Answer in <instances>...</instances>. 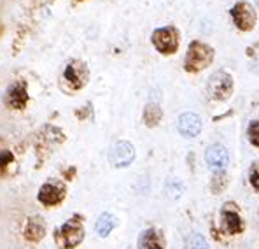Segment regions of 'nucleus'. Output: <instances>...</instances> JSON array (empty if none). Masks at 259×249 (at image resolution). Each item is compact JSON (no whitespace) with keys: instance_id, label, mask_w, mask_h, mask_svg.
<instances>
[{"instance_id":"1","label":"nucleus","mask_w":259,"mask_h":249,"mask_svg":"<svg viewBox=\"0 0 259 249\" xmlns=\"http://www.w3.org/2000/svg\"><path fill=\"white\" fill-rule=\"evenodd\" d=\"M84 218L81 214H74L63 225L55 228L53 240H55L58 249H77L84 240Z\"/></svg>"},{"instance_id":"2","label":"nucleus","mask_w":259,"mask_h":249,"mask_svg":"<svg viewBox=\"0 0 259 249\" xmlns=\"http://www.w3.org/2000/svg\"><path fill=\"white\" fill-rule=\"evenodd\" d=\"M214 49L208 44L201 41H193L188 48V53H186V60H184V68L186 72H191V74H196V72L207 68L208 65L214 62Z\"/></svg>"},{"instance_id":"3","label":"nucleus","mask_w":259,"mask_h":249,"mask_svg":"<svg viewBox=\"0 0 259 249\" xmlns=\"http://www.w3.org/2000/svg\"><path fill=\"white\" fill-rule=\"evenodd\" d=\"M67 198V186L60 179H49L37 191V202L44 207H60Z\"/></svg>"},{"instance_id":"4","label":"nucleus","mask_w":259,"mask_h":249,"mask_svg":"<svg viewBox=\"0 0 259 249\" xmlns=\"http://www.w3.org/2000/svg\"><path fill=\"white\" fill-rule=\"evenodd\" d=\"M151 42L156 48V51L161 55H174L179 49V42H181V33L175 26H161L156 28L151 35Z\"/></svg>"},{"instance_id":"5","label":"nucleus","mask_w":259,"mask_h":249,"mask_svg":"<svg viewBox=\"0 0 259 249\" xmlns=\"http://www.w3.org/2000/svg\"><path fill=\"white\" fill-rule=\"evenodd\" d=\"M63 140H65V135L60 128L51 126V125L44 126L42 133H40L39 139H37V143H35L37 162L39 163L44 162V160L53 153V148H55V146H60Z\"/></svg>"},{"instance_id":"6","label":"nucleus","mask_w":259,"mask_h":249,"mask_svg":"<svg viewBox=\"0 0 259 249\" xmlns=\"http://www.w3.org/2000/svg\"><path fill=\"white\" fill-rule=\"evenodd\" d=\"M63 79H65V83L68 84L70 90L79 91L86 86L88 81H90V68H88V65L82 62V60L74 58L65 67Z\"/></svg>"},{"instance_id":"7","label":"nucleus","mask_w":259,"mask_h":249,"mask_svg":"<svg viewBox=\"0 0 259 249\" xmlns=\"http://www.w3.org/2000/svg\"><path fill=\"white\" fill-rule=\"evenodd\" d=\"M207 93L212 100H228L231 97V93H233V78L224 70L212 74V78L208 79L207 84Z\"/></svg>"},{"instance_id":"8","label":"nucleus","mask_w":259,"mask_h":249,"mask_svg":"<svg viewBox=\"0 0 259 249\" xmlns=\"http://www.w3.org/2000/svg\"><path fill=\"white\" fill-rule=\"evenodd\" d=\"M30 102L28 95V84L23 79H18L13 84H9V88L6 90V97H4V104L7 109L13 111H23L26 109Z\"/></svg>"},{"instance_id":"9","label":"nucleus","mask_w":259,"mask_h":249,"mask_svg":"<svg viewBox=\"0 0 259 249\" xmlns=\"http://www.w3.org/2000/svg\"><path fill=\"white\" fill-rule=\"evenodd\" d=\"M231 18H233V23L237 25L238 30L242 32H250V30L256 26V21H257V14H256V9L250 6L249 2L245 0H240V2L235 4L230 11Z\"/></svg>"},{"instance_id":"10","label":"nucleus","mask_w":259,"mask_h":249,"mask_svg":"<svg viewBox=\"0 0 259 249\" xmlns=\"http://www.w3.org/2000/svg\"><path fill=\"white\" fill-rule=\"evenodd\" d=\"M48 233V223L42 216H30L26 218L25 227H23V239L30 244H39Z\"/></svg>"},{"instance_id":"11","label":"nucleus","mask_w":259,"mask_h":249,"mask_svg":"<svg viewBox=\"0 0 259 249\" xmlns=\"http://www.w3.org/2000/svg\"><path fill=\"white\" fill-rule=\"evenodd\" d=\"M135 158V148L128 140H119L110 149L109 160L114 167H128Z\"/></svg>"},{"instance_id":"12","label":"nucleus","mask_w":259,"mask_h":249,"mask_svg":"<svg viewBox=\"0 0 259 249\" xmlns=\"http://www.w3.org/2000/svg\"><path fill=\"white\" fill-rule=\"evenodd\" d=\"M205 158H207L208 167H210L212 170H215V172L224 170V168H226V165H228V162H230V155H228V149L224 148L223 144L210 146V148L207 149V155H205Z\"/></svg>"},{"instance_id":"13","label":"nucleus","mask_w":259,"mask_h":249,"mask_svg":"<svg viewBox=\"0 0 259 249\" xmlns=\"http://www.w3.org/2000/svg\"><path fill=\"white\" fill-rule=\"evenodd\" d=\"M139 249H165L166 240L161 230L158 228H147L140 233L139 237Z\"/></svg>"},{"instance_id":"14","label":"nucleus","mask_w":259,"mask_h":249,"mask_svg":"<svg viewBox=\"0 0 259 249\" xmlns=\"http://www.w3.org/2000/svg\"><path fill=\"white\" fill-rule=\"evenodd\" d=\"M177 128L179 132L182 133L184 137H196L198 133L201 132V120L198 114L194 113H184L179 116V121H177Z\"/></svg>"},{"instance_id":"15","label":"nucleus","mask_w":259,"mask_h":249,"mask_svg":"<svg viewBox=\"0 0 259 249\" xmlns=\"http://www.w3.org/2000/svg\"><path fill=\"white\" fill-rule=\"evenodd\" d=\"M221 220H223V230H224V232L231 233V235L243 232V221L240 220L237 210H233L230 207L223 209V212H221Z\"/></svg>"},{"instance_id":"16","label":"nucleus","mask_w":259,"mask_h":249,"mask_svg":"<svg viewBox=\"0 0 259 249\" xmlns=\"http://www.w3.org/2000/svg\"><path fill=\"white\" fill-rule=\"evenodd\" d=\"M16 170V156L9 149L0 151V177H11Z\"/></svg>"},{"instance_id":"17","label":"nucleus","mask_w":259,"mask_h":249,"mask_svg":"<svg viewBox=\"0 0 259 249\" xmlns=\"http://www.w3.org/2000/svg\"><path fill=\"white\" fill-rule=\"evenodd\" d=\"M116 227H117L116 216H112L110 212H104L100 218H98L97 225H95V230H97V233L100 237H107Z\"/></svg>"},{"instance_id":"18","label":"nucleus","mask_w":259,"mask_h":249,"mask_svg":"<svg viewBox=\"0 0 259 249\" xmlns=\"http://www.w3.org/2000/svg\"><path fill=\"white\" fill-rule=\"evenodd\" d=\"M161 118H163L161 107L158 104H154V102H149V104L146 105V109H144V123H146V126L154 128V126L159 125Z\"/></svg>"},{"instance_id":"19","label":"nucleus","mask_w":259,"mask_h":249,"mask_svg":"<svg viewBox=\"0 0 259 249\" xmlns=\"http://www.w3.org/2000/svg\"><path fill=\"white\" fill-rule=\"evenodd\" d=\"M228 183H230L228 175H226V174H223V172H217L214 177H212V181H210V190H212V193H223V191L226 190Z\"/></svg>"},{"instance_id":"20","label":"nucleus","mask_w":259,"mask_h":249,"mask_svg":"<svg viewBox=\"0 0 259 249\" xmlns=\"http://www.w3.org/2000/svg\"><path fill=\"white\" fill-rule=\"evenodd\" d=\"M247 135H249V140L252 143L256 148H259V120H254L252 123L247 128Z\"/></svg>"},{"instance_id":"21","label":"nucleus","mask_w":259,"mask_h":249,"mask_svg":"<svg viewBox=\"0 0 259 249\" xmlns=\"http://www.w3.org/2000/svg\"><path fill=\"white\" fill-rule=\"evenodd\" d=\"M188 249H208L207 240L201 235H198V233H194L188 239Z\"/></svg>"},{"instance_id":"22","label":"nucleus","mask_w":259,"mask_h":249,"mask_svg":"<svg viewBox=\"0 0 259 249\" xmlns=\"http://www.w3.org/2000/svg\"><path fill=\"white\" fill-rule=\"evenodd\" d=\"M249 179H250V185H252L254 190L259 191V162H254L252 165H250Z\"/></svg>"},{"instance_id":"23","label":"nucleus","mask_w":259,"mask_h":249,"mask_svg":"<svg viewBox=\"0 0 259 249\" xmlns=\"http://www.w3.org/2000/svg\"><path fill=\"white\" fill-rule=\"evenodd\" d=\"M75 167H67V168H63L62 170V177L65 179V181H72V179L75 177Z\"/></svg>"},{"instance_id":"24","label":"nucleus","mask_w":259,"mask_h":249,"mask_svg":"<svg viewBox=\"0 0 259 249\" xmlns=\"http://www.w3.org/2000/svg\"><path fill=\"white\" fill-rule=\"evenodd\" d=\"M88 113H91V104H88L86 107L82 105L81 109L75 111V116H77L79 120H86V118H88Z\"/></svg>"},{"instance_id":"25","label":"nucleus","mask_w":259,"mask_h":249,"mask_svg":"<svg viewBox=\"0 0 259 249\" xmlns=\"http://www.w3.org/2000/svg\"><path fill=\"white\" fill-rule=\"evenodd\" d=\"M75 2H82V0H75Z\"/></svg>"},{"instance_id":"26","label":"nucleus","mask_w":259,"mask_h":249,"mask_svg":"<svg viewBox=\"0 0 259 249\" xmlns=\"http://www.w3.org/2000/svg\"><path fill=\"white\" fill-rule=\"evenodd\" d=\"M257 6H259V0H257Z\"/></svg>"}]
</instances>
